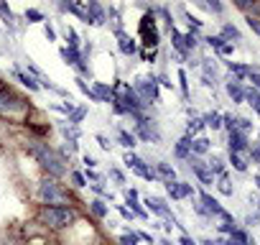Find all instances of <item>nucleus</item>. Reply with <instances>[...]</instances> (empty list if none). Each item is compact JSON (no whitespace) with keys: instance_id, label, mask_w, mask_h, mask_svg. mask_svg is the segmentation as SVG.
I'll return each mask as SVG.
<instances>
[{"instance_id":"obj_1","label":"nucleus","mask_w":260,"mask_h":245,"mask_svg":"<svg viewBox=\"0 0 260 245\" xmlns=\"http://www.w3.org/2000/svg\"><path fill=\"white\" fill-rule=\"evenodd\" d=\"M41 220H44L49 227H67L69 222L77 220V212H74L72 207H49V209H44Z\"/></svg>"},{"instance_id":"obj_2","label":"nucleus","mask_w":260,"mask_h":245,"mask_svg":"<svg viewBox=\"0 0 260 245\" xmlns=\"http://www.w3.org/2000/svg\"><path fill=\"white\" fill-rule=\"evenodd\" d=\"M16 110H23V102L13 97L11 92L0 89V112H16Z\"/></svg>"},{"instance_id":"obj_3","label":"nucleus","mask_w":260,"mask_h":245,"mask_svg":"<svg viewBox=\"0 0 260 245\" xmlns=\"http://www.w3.org/2000/svg\"><path fill=\"white\" fill-rule=\"evenodd\" d=\"M41 199H46L49 204H54L56 199H64V194H61V189L54 181H44L41 184Z\"/></svg>"}]
</instances>
